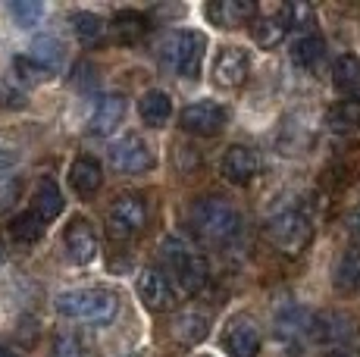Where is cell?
<instances>
[{
  "mask_svg": "<svg viewBox=\"0 0 360 357\" xmlns=\"http://www.w3.org/2000/svg\"><path fill=\"white\" fill-rule=\"evenodd\" d=\"M57 311L69 320L94 323V326H107L120 313V298L110 288H75L63 292L57 298Z\"/></svg>",
  "mask_w": 360,
  "mask_h": 357,
  "instance_id": "obj_1",
  "label": "cell"
},
{
  "mask_svg": "<svg viewBox=\"0 0 360 357\" xmlns=\"http://www.w3.org/2000/svg\"><path fill=\"white\" fill-rule=\"evenodd\" d=\"M207 38L200 32H169L157 44V57L166 70H172L182 79H198L200 63H204Z\"/></svg>",
  "mask_w": 360,
  "mask_h": 357,
  "instance_id": "obj_2",
  "label": "cell"
},
{
  "mask_svg": "<svg viewBox=\"0 0 360 357\" xmlns=\"http://www.w3.org/2000/svg\"><path fill=\"white\" fill-rule=\"evenodd\" d=\"M191 226L207 242H232L241 232V214L226 197H204L191 210Z\"/></svg>",
  "mask_w": 360,
  "mask_h": 357,
  "instance_id": "obj_3",
  "label": "cell"
},
{
  "mask_svg": "<svg viewBox=\"0 0 360 357\" xmlns=\"http://www.w3.org/2000/svg\"><path fill=\"white\" fill-rule=\"evenodd\" d=\"M160 254L166 264H169V270L176 273L179 285L188 294H195L207 285V260L191 245H185L182 238H166L160 245Z\"/></svg>",
  "mask_w": 360,
  "mask_h": 357,
  "instance_id": "obj_4",
  "label": "cell"
},
{
  "mask_svg": "<svg viewBox=\"0 0 360 357\" xmlns=\"http://www.w3.org/2000/svg\"><path fill=\"white\" fill-rule=\"evenodd\" d=\"M269 242L285 254H301L314 238V226L301 210H282L266 223Z\"/></svg>",
  "mask_w": 360,
  "mask_h": 357,
  "instance_id": "obj_5",
  "label": "cell"
},
{
  "mask_svg": "<svg viewBox=\"0 0 360 357\" xmlns=\"http://www.w3.org/2000/svg\"><path fill=\"white\" fill-rule=\"evenodd\" d=\"M148 219V204L141 195H122L113 201V207L107 210V235L113 242H129L131 235L144 229Z\"/></svg>",
  "mask_w": 360,
  "mask_h": 357,
  "instance_id": "obj_6",
  "label": "cell"
},
{
  "mask_svg": "<svg viewBox=\"0 0 360 357\" xmlns=\"http://www.w3.org/2000/svg\"><path fill=\"white\" fill-rule=\"evenodd\" d=\"M110 163L120 173H144L154 167V154L141 135H122L116 144H110Z\"/></svg>",
  "mask_w": 360,
  "mask_h": 357,
  "instance_id": "obj_7",
  "label": "cell"
},
{
  "mask_svg": "<svg viewBox=\"0 0 360 357\" xmlns=\"http://www.w3.org/2000/svg\"><path fill=\"white\" fill-rule=\"evenodd\" d=\"M263 345L260 326L254 323V317H232L229 326L223 332V348L229 351V357H257Z\"/></svg>",
  "mask_w": 360,
  "mask_h": 357,
  "instance_id": "obj_8",
  "label": "cell"
},
{
  "mask_svg": "<svg viewBox=\"0 0 360 357\" xmlns=\"http://www.w3.org/2000/svg\"><path fill=\"white\" fill-rule=\"evenodd\" d=\"M226 119H229V113H226V107L217 104V100H195V104H188L182 110V116H179L185 132H195V135H217L219 129L226 126Z\"/></svg>",
  "mask_w": 360,
  "mask_h": 357,
  "instance_id": "obj_9",
  "label": "cell"
},
{
  "mask_svg": "<svg viewBox=\"0 0 360 357\" xmlns=\"http://www.w3.org/2000/svg\"><path fill=\"white\" fill-rule=\"evenodd\" d=\"M307 335L316 342V345H329V348H342L345 342L354 335V323H351L345 313L326 311V313H316L310 317Z\"/></svg>",
  "mask_w": 360,
  "mask_h": 357,
  "instance_id": "obj_10",
  "label": "cell"
},
{
  "mask_svg": "<svg viewBox=\"0 0 360 357\" xmlns=\"http://www.w3.org/2000/svg\"><path fill=\"white\" fill-rule=\"evenodd\" d=\"M316 141V122L310 113H295L282 122L279 150L282 154H307Z\"/></svg>",
  "mask_w": 360,
  "mask_h": 357,
  "instance_id": "obj_11",
  "label": "cell"
},
{
  "mask_svg": "<svg viewBox=\"0 0 360 357\" xmlns=\"http://www.w3.org/2000/svg\"><path fill=\"white\" fill-rule=\"evenodd\" d=\"M138 298H141V304L148 307V311H154V313H163V311H169V307L176 304V292H172L166 273L154 270V266L138 276Z\"/></svg>",
  "mask_w": 360,
  "mask_h": 357,
  "instance_id": "obj_12",
  "label": "cell"
},
{
  "mask_svg": "<svg viewBox=\"0 0 360 357\" xmlns=\"http://www.w3.org/2000/svg\"><path fill=\"white\" fill-rule=\"evenodd\" d=\"M63 245H66L69 260H72V264H79V266L91 264V260L98 257V235H94L91 223H88V219H82V216H75L72 223H69V229L63 235Z\"/></svg>",
  "mask_w": 360,
  "mask_h": 357,
  "instance_id": "obj_13",
  "label": "cell"
},
{
  "mask_svg": "<svg viewBox=\"0 0 360 357\" xmlns=\"http://www.w3.org/2000/svg\"><path fill=\"white\" fill-rule=\"evenodd\" d=\"M248 70H251V57L241 47H223L213 63V82L219 88H238L245 85Z\"/></svg>",
  "mask_w": 360,
  "mask_h": 357,
  "instance_id": "obj_14",
  "label": "cell"
},
{
  "mask_svg": "<svg viewBox=\"0 0 360 357\" xmlns=\"http://www.w3.org/2000/svg\"><path fill=\"white\" fill-rule=\"evenodd\" d=\"M260 173V154L245 144H232L223 157V176L235 185H248Z\"/></svg>",
  "mask_w": 360,
  "mask_h": 357,
  "instance_id": "obj_15",
  "label": "cell"
},
{
  "mask_svg": "<svg viewBox=\"0 0 360 357\" xmlns=\"http://www.w3.org/2000/svg\"><path fill=\"white\" fill-rule=\"evenodd\" d=\"M257 6L251 0H213L207 4V19L219 29H238V25L251 22Z\"/></svg>",
  "mask_w": 360,
  "mask_h": 357,
  "instance_id": "obj_16",
  "label": "cell"
},
{
  "mask_svg": "<svg viewBox=\"0 0 360 357\" xmlns=\"http://www.w3.org/2000/svg\"><path fill=\"white\" fill-rule=\"evenodd\" d=\"M169 332H172V339H176L179 345L195 348V345H200V342L207 339V332H210V320H207V313H200V311L191 307V311L176 313Z\"/></svg>",
  "mask_w": 360,
  "mask_h": 357,
  "instance_id": "obj_17",
  "label": "cell"
},
{
  "mask_svg": "<svg viewBox=\"0 0 360 357\" xmlns=\"http://www.w3.org/2000/svg\"><path fill=\"white\" fill-rule=\"evenodd\" d=\"M122 116H126V98L107 94V98H101V104L94 107L91 119H88V129H91L94 135H110L122 122Z\"/></svg>",
  "mask_w": 360,
  "mask_h": 357,
  "instance_id": "obj_18",
  "label": "cell"
},
{
  "mask_svg": "<svg viewBox=\"0 0 360 357\" xmlns=\"http://www.w3.org/2000/svg\"><path fill=\"white\" fill-rule=\"evenodd\" d=\"M285 32H288V19H285V13H282V6H279V13H266V16L254 19V25H251V35L263 51L279 44V41L285 38Z\"/></svg>",
  "mask_w": 360,
  "mask_h": 357,
  "instance_id": "obj_19",
  "label": "cell"
},
{
  "mask_svg": "<svg viewBox=\"0 0 360 357\" xmlns=\"http://www.w3.org/2000/svg\"><path fill=\"white\" fill-rule=\"evenodd\" d=\"M29 210L34 216L44 219V223H51V219L60 216V210H63V195H60V188H57V182H53V178H44V182L34 188Z\"/></svg>",
  "mask_w": 360,
  "mask_h": 357,
  "instance_id": "obj_20",
  "label": "cell"
},
{
  "mask_svg": "<svg viewBox=\"0 0 360 357\" xmlns=\"http://www.w3.org/2000/svg\"><path fill=\"white\" fill-rule=\"evenodd\" d=\"M69 182H72V188L79 191L82 197L98 195V188L103 182L98 160H91V157H79V160L72 163V169H69Z\"/></svg>",
  "mask_w": 360,
  "mask_h": 357,
  "instance_id": "obj_21",
  "label": "cell"
},
{
  "mask_svg": "<svg viewBox=\"0 0 360 357\" xmlns=\"http://www.w3.org/2000/svg\"><path fill=\"white\" fill-rule=\"evenodd\" d=\"M332 283H335V288L345 294L360 288V245H351V248L338 257L335 273H332Z\"/></svg>",
  "mask_w": 360,
  "mask_h": 357,
  "instance_id": "obj_22",
  "label": "cell"
},
{
  "mask_svg": "<svg viewBox=\"0 0 360 357\" xmlns=\"http://www.w3.org/2000/svg\"><path fill=\"white\" fill-rule=\"evenodd\" d=\"M138 113H141L144 126L150 129H163L172 116V100L166 91H148L141 100H138Z\"/></svg>",
  "mask_w": 360,
  "mask_h": 357,
  "instance_id": "obj_23",
  "label": "cell"
},
{
  "mask_svg": "<svg viewBox=\"0 0 360 357\" xmlns=\"http://www.w3.org/2000/svg\"><path fill=\"white\" fill-rule=\"evenodd\" d=\"M323 57H326V41L320 35H301L292 44V63L297 70L314 72L316 66L323 63Z\"/></svg>",
  "mask_w": 360,
  "mask_h": 357,
  "instance_id": "obj_24",
  "label": "cell"
},
{
  "mask_svg": "<svg viewBox=\"0 0 360 357\" xmlns=\"http://www.w3.org/2000/svg\"><path fill=\"white\" fill-rule=\"evenodd\" d=\"M332 85L342 94H348V98L360 94V57L342 53V57L335 60V66H332Z\"/></svg>",
  "mask_w": 360,
  "mask_h": 357,
  "instance_id": "obj_25",
  "label": "cell"
},
{
  "mask_svg": "<svg viewBox=\"0 0 360 357\" xmlns=\"http://www.w3.org/2000/svg\"><path fill=\"white\" fill-rule=\"evenodd\" d=\"M326 126H329L335 135L357 132V129H360V100H357V98H348V100H338L335 107H329Z\"/></svg>",
  "mask_w": 360,
  "mask_h": 357,
  "instance_id": "obj_26",
  "label": "cell"
},
{
  "mask_svg": "<svg viewBox=\"0 0 360 357\" xmlns=\"http://www.w3.org/2000/svg\"><path fill=\"white\" fill-rule=\"evenodd\" d=\"M113 32L122 44H135V41H141L144 32H148V16L138 10H120L113 16Z\"/></svg>",
  "mask_w": 360,
  "mask_h": 357,
  "instance_id": "obj_27",
  "label": "cell"
},
{
  "mask_svg": "<svg viewBox=\"0 0 360 357\" xmlns=\"http://www.w3.org/2000/svg\"><path fill=\"white\" fill-rule=\"evenodd\" d=\"M29 57L34 60L38 66H44L47 72H57V66L63 63V44H60L53 35H41L32 41V51Z\"/></svg>",
  "mask_w": 360,
  "mask_h": 357,
  "instance_id": "obj_28",
  "label": "cell"
},
{
  "mask_svg": "<svg viewBox=\"0 0 360 357\" xmlns=\"http://www.w3.org/2000/svg\"><path fill=\"white\" fill-rule=\"evenodd\" d=\"M10 229H13V235L19 238V242H25V245H32V242H38L41 235H44V229H47V223L41 216H34L32 210H25V214H19L16 219L10 223Z\"/></svg>",
  "mask_w": 360,
  "mask_h": 357,
  "instance_id": "obj_29",
  "label": "cell"
},
{
  "mask_svg": "<svg viewBox=\"0 0 360 357\" xmlns=\"http://www.w3.org/2000/svg\"><path fill=\"white\" fill-rule=\"evenodd\" d=\"M72 29H75V35H79L82 44H94V41H101L103 38V32H107V25H103V19L101 16H94V13H75L72 16Z\"/></svg>",
  "mask_w": 360,
  "mask_h": 357,
  "instance_id": "obj_30",
  "label": "cell"
},
{
  "mask_svg": "<svg viewBox=\"0 0 360 357\" xmlns=\"http://www.w3.org/2000/svg\"><path fill=\"white\" fill-rule=\"evenodd\" d=\"M51 357H91V351H88V342L79 332H63L53 339Z\"/></svg>",
  "mask_w": 360,
  "mask_h": 357,
  "instance_id": "obj_31",
  "label": "cell"
},
{
  "mask_svg": "<svg viewBox=\"0 0 360 357\" xmlns=\"http://www.w3.org/2000/svg\"><path fill=\"white\" fill-rule=\"evenodd\" d=\"M10 13L19 29H32V25H38L44 19V4H38V0H16L10 6Z\"/></svg>",
  "mask_w": 360,
  "mask_h": 357,
  "instance_id": "obj_32",
  "label": "cell"
},
{
  "mask_svg": "<svg viewBox=\"0 0 360 357\" xmlns=\"http://www.w3.org/2000/svg\"><path fill=\"white\" fill-rule=\"evenodd\" d=\"M13 70H16V82H25V85H38V82H44L47 75H51V72L44 70V66L34 63L29 53H25V57H16V60H13Z\"/></svg>",
  "mask_w": 360,
  "mask_h": 357,
  "instance_id": "obj_33",
  "label": "cell"
},
{
  "mask_svg": "<svg viewBox=\"0 0 360 357\" xmlns=\"http://www.w3.org/2000/svg\"><path fill=\"white\" fill-rule=\"evenodd\" d=\"M29 104L25 91L19 88L16 79H0V110H22Z\"/></svg>",
  "mask_w": 360,
  "mask_h": 357,
  "instance_id": "obj_34",
  "label": "cell"
},
{
  "mask_svg": "<svg viewBox=\"0 0 360 357\" xmlns=\"http://www.w3.org/2000/svg\"><path fill=\"white\" fill-rule=\"evenodd\" d=\"M19 191H22V182L16 176H0V214L19 201Z\"/></svg>",
  "mask_w": 360,
  "mask_h": 357,
  "instance_id": "obj_35",
  "label": "cell"
},
{
  "mask_svg": "<svg viewBox=\"0 0 360 357\" xmlns=\"http://www.w3.org/2000/svg\"><path fill=\"white\" fill-rule=\"evenodd\" d=\"M72 85L79 91H94L98 88V70L91 63H79L75 66V75H72Z\"/></svg>",
  "mask_w": 360,
  "mask_h": 357,
  "instance_id": "obj_36",
  "label": "cell"
},
{
  "mask_svg": "<svg viewBox=\"0 0 360 357\" xmlns=\"http://www.w3.org/2000/svg\"><path fill=\"white\" fill-rule=\"evenodd\" d=\"M10 163H16V148H13V144H6L4 138H0V169L10 167Z\"/></svg>",
  "mask_w": 360,
  "mask_h": 357,
  "instance_id": "obj_37",
  "label": "cell"
},
{
  "mask_svg": "<svg viewBox=\"0 0 360 357\" xmlns=\"http://www.w3.org/2000/svg\"><path fill=\"white\" fill-rule=\"evenodd\" d=\"M348 232H351V235H354L357 242H360V207H357L354 214L348 216Z\"/></svg>",
  "mask_w": 360,
  "mask_h": 357,
  "instance_id": "obj_38",
  "label": "cell"
},
{
  "mask_svg": "<svg viewBox=\"0 0 360 357\" xmlns=\"http://www.w3.org/2000/svg\"><path fill=\"white\" fill-rule=\"evenodd\" d=\"M326 357H357L354 351H348V348H335V351H329Z\"/></svg>",
  "mask_w": 360,
  "mask_h": 357,
  "instance_id": "obj_39",
  "label": "cell"
},
{
  "mask_svg": "<svg viewBox=\"0 0 360 357\" xmlns=\"http://www.w3.org/2000/svg\"><path fill=\"white\" fill-rule=\"evenodd\" d=\"M0 357H22V354H16L13 348H0Z\"/></svg>",
  "mask_w": 360,
  "mask_h": 357,
  "instance_id": "obj_40",
  "label": "cell"
},
{
  "mask_svg": "<svg viewBox=\"0 0 360 357\" xmlns=\"http://www.w3.org/2000/svg\"><path fill=\"white\" fill-rule=\"evenodd\" d=\"M4 257H6V254H4V242H0V264H4Z\"/></svg>",
  "mask_w": 360,
  "mask_h": 357,
  "instance_id": "obj_41",
  "label": "cell"
},
{
  "mask_svg": "<svg viewBox=\"0 0 360 357\" xmlns=\"http://www.w3.org/2000/svg\"><path fill=\"white\" fill-rule=\"evenodd\" d=\"M131 357H135V354H131Z\"/></svg>",
  "mask_w": 360,
  "mask_h": 357,
  "instance_id": "obj_42",
  "label": "cell"
}]
</instances>
